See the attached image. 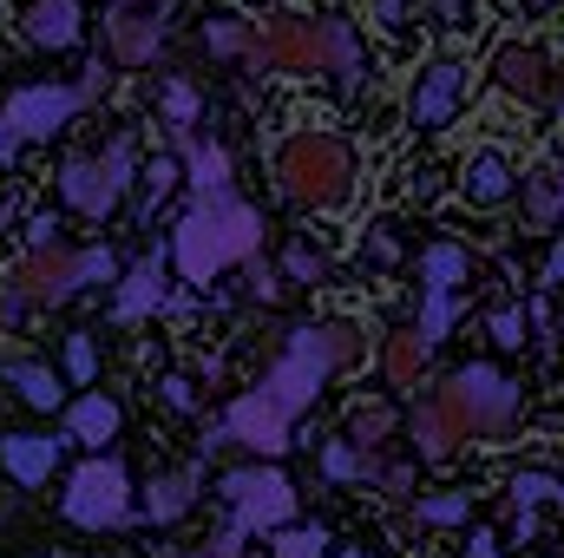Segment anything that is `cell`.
I'll return each instance as SVG.
<instances>
[{
  "instance_id": "cell-29",
  "label": "cell",
  "mask_w": 564,
  "mask_h": 558,
  "mask_svg": "<svg viewBox=\"0 0 564 558\" xmlns=\"http://www.w3.org/2000/svg\"><path fill=\"white\" fill-rule=\"evenodd\" d=\"M381 466H388V460H381V453H361L355 440H328V447H322V473H328L335 486H355V480H381Z\"/></svg>"
},
{
  "instance_id": "cell-6",
  "label": "cell",
  "mask_w": 564,
  "mask_h": 558,
  "mask_svg": "<svg viewBox=\"0 0 564 558\" xmlns=\"http://www.w3.org/2000/svg\"><path fill=\"white\" fill-rule=\"evenodd\" d=\"M59 513L73 519V526H86V533H106V526H126L132 519V473L112 460V453H93L86 466H73V480H66V500H59Z\"/></svg>"
},
{
  "instance_id": "cell-8",
  "label": "cell",
  "mask_w": 564,
  "mask_h": 558,
  "mask_svg": "<svg viewBox=\"0 0 564 558\" xmlns=\"http://www.w3.org/2000/svg\"><path fill=\"white\" fill-rule=\"evenodd\" d=\"M440 395L459 408L466 433H492V440H506L512 420H519V382L499 375L492 362H466V368H453V382H446Z\"/></svg>"
},
{
  "instance_id": "cell-20",
  "label": "cell",
  "mask_w": 564,
  "mask_h": 558,
  "mask_svg": "<svg viewBox=\"0 0 564 558\" xmlns=\"http://www.w3.org/2000/svg\"><path fill=\"white\" fill-rule=\"evenodd\" d=\"M171 139H177V151H184V178L197 184V197L230 191V144L197 139V132H171Z\"/></svg>"
},
{
  "instance_id": "cell-13",
  "label": "cell",
  "mask_w": 564,
  "mask_h": 558,
  "mask_svg": "<svg viewBox=\"0 0 564 558\" xmlns=\"http://www.w3.org/2000/svg\"><path fill=\"white\" fill-rule=\"evenodd\" d=\"M512 191H519V171H512V158H506L499 144H486V151L466 158V171H459V197H466L473 211H492V204H506Z\"/></svg>"
},
{
  "instance_id": "cell-32",
  "label": "cell",
  "mask_w": 564,
  "mask_h": 558,
  "mask_svg": "<svg viewBox=\"0 0 564 558\" xmlns=\"http://www.w3.org/2000/svg\"><path fill=\"white\" fill-rule=\"evenodd\" d=\"M466 513H473L466 493H426V500H414V519H421V526H459Z\"/></svg>"
},
{
  "instance_id": "cell-51",
  "label": "cell",
  "mask_w": 564,
  "mask_h": 558,
  "mask_svg": "<svg viewBox=\"0 0 564 558\" xmlns=\"http://www.w3.org/2000/svg\"><path fill=\"white\" fill-rule=\"evenodd\" d=\"M525 7H545V0H525Z\"/></svg>"
},
{
  "instance_id": "cell-2",
  "label": "cell",
  "mask_w": 564,
  "mask_h": 558,
  "mask_svg": "<svg viewBox=\"0 0 564 558\" xmlns=\"http://www.w3.org/2000/svg\"><path fill=\"white\" fill-rule=\"evenodd\" d=\"M361 355H368V335H361L355 322H308V329H289L276 368L263 375V388H257V395H270L282 415L295 420L315 395H322V382H328V375L355 368Z\"/></svg>"
},
{
  "instance_id": "cell-30",
  "label": "cell",
  "mask_w": 564,
  "mask_h": 558,
  "mask_svg": "<svg viewBox=\"0 0 564 558\" xmlns=\"http://www.w3.org/2000/svg\"><path fill=\"white\" fill-rule=\"evenodd\" d=\"M394 427H401V415H394L388 401H355V408H348V433H341V440H355L361 453H375L381 440H394Z\"/></svg>"
},
{
  "instance_id": "cell-41",
  "label": "cell",
  "mask_w": 564,
  "mask_h": 558,
  "mask_svg": "<svg viewBox=\"0 0 564 558\" xmlns=\"http://www.w3.org/2000/svg\"><path fill=\"white\" fill-rule=\"evenodd\" d=\"M401 257V237L388 230V224H375L368 237H361V264H394Z\"/></svg>"
},
{
  "instance_id": "cell-14",
  "label": "cell",
  "mask_w": 564,
  "mask_h": 558,
  "mask_svg": "<svg viewBox=\"0 0 564 558\" xmlns=\"http://www.w3.org/2000/svg\"><path fill=\"white\" fill-rule=\"evenodd\" d=\"M492 79H499L512 99H545L552 60H545V46H532V40H506V46L492 53Z\"/></svg>"
},
{
  "instance_id": "cell-43",
  "label": "cell",
  "mask_w": 564,
  "mask_h": 558,
  "mask_svg": "<svg viewBox=\"0 0 564 558\" xmlns=\"http://www.w3.org/2000/svg\"><path fill=\"white\" fill-rule=\"evenodd\" d=\"M381 493H394V500H414V466L408 460H394V466H381V480H375Z\"/></svg>"
},
{
  "instance_id": "cell-7",
  "label": "cell",
  "mask_w": 564,
  "mask_h": 558,
  "mask_svg": "<svg viewBox=\"0 0 564 558\" xmlns=\"http://www.w3.org/2000/svg\"><path fill=\"white\" fill-rule=\"evenodd\" d=\"M250 73H328V20L315 13H270L257 26V46L243 60Z\"/></svg>"
},
{
  "instance_id": "cell-50",
  "label": "cell",
  "mask_w": 564,
  "mask_h": 558,
  "mask_svg": "<svg viewBox=\"0 0 564 558\" xmlns=\"http://www.w3.org/2000/svg\"><path fill=\"white\" fill-rule=\"evenodd\" d=\"M341 558H368V552H341Z\"/></svg>"
},
{
  "instance_id": "cell-34",
  "label": "cell",
  "mask_w": 564,
  "mask_h": 558,
  "mask_svg": "<svg viewBox=\"0 0 564 558\" xmlns=\"http://www.w3.org/2000/svg\"><path fill=\"white\" fill-rule=\"evenodd\" d=\"M453 322H459V302H453V296H433V289H426V302H421V322H414V329H421V342H433V348H440Z\"/></svg>"
},
{
  "instance_id": "cell-10",
  "label": "cell",
  "mask_w": 564,
  "mask_h": 558,
  "mask_svg": "<svg viewBox=\"0 0 564 558\" xmlns=\"http://www.w3.org/2000/svg\"><path fill=\"white\" fill-rule=\"evenodd\" d=\"M289 427H295V420L282 415L270 395H237V401L224 408V427H217V433H224V447H250L257 460H276V453H289V440H295Z\"/></svg>"
},
{
  "instance_id": "cell-48",
  "label": "cell",
  "mask_w": 564,
  "mask_h": 558,
  "mask_svg": "<svg viewBox=\"0 0 564 558\" xmlns=\"http://www.w3.org/2000/svg\"><path fill=\"white\" fill-rule=\"evenodd\" d=\"M552 282H564V244L552 250Z\"/></svg>"
},
{
  "instance_id": "cell-18",
  "label": "cell",
  "mask_w": 564,
  "mask_h": 558,
  "mask_svg": "<svg viewBox=\"0 0 564 558\" xmlns=\"http://www.w3.org/2000/svg\"><path fill=\"white\" fill-rule=\"evenodd\" d=\"M525 224L532 230H558L564 224V151L525 171Z\"/></svg>"
},
{
  "instance_id": "cell-37",
  "label": "cell",
  "mask_w": 564,
  "mask_h": 558,
  "mask_svg": "<svg viewBox=\"0 0 564 558\" xmlns=\"http://www.w3.org/2000/svg\"><path fill=\"white\" fill-rule=\"evenodd\" d=\"M486 329H492L499 348H525V309H519V302H499V309L486 315Z\"/></svg>"
},
{
  "instance_id": "cell-5",
  "label": "cell",
  "mask_w": 564,
  "mask_h": 558,
  "mask_svg": "<svg viewBox=\"0 0 564 558\" xmlns=\"http://www.w3.org/2000/svg\"><path fill=\"white\" fill-rule=\"evenodd\" d=\"M119 277V264H112V250H66V244H53V250H26V264L13 270V289H20V302L33 309H53V302H73L86 282H112Z\"/></svg>"
},
{
  "instance_id": "cell-16",
  "label": "cell",
  "mask_w": 564,
  "mask_h": 558,
  "mask_svg": "<svg viewBox=\"0 0 564 558\" xmlns=\"http://www.w3.org/2000/svg\"><path fill=\"white\" fill-rule=\"evenodd\" d=\"M59 447H66V440H53V433H7V440H0V466H7L20 486H46L53 466H59Z\"/></svg>"
},
{
  "instance_id": "cell-33",
  "label": "cell",
  "mask_w": 564,
  "mask_h": 558,
  "mask_svg": "<svg viewBox=\"0 0 564 558\" xmlns=\"http://www.w3.org/2000/svg\"><path fill=\"white\" fill-rule=\"evenodd\" d=\"M66 375H73V388H93V375H99V342H93V329L66 335Z\"/></svg>"
},
{
  "instance_id": "cell-17",
  "label": "cell",
  "mask_w": 564,
  "mask_h": 558,
  "mask_svg": "<svg viewBox=\"0 0 564 558\" xmlns=\"http://www.w3.org/2000/svg\"><path fill=\"white\" fill-rule=\"evenodd\" d=\"M59 191H66V204H73L79 217H112V211H119V191H112V178L99 171V158H73V164L59 171Z\"/></svg>"
},
{
  "instance_id": "cell-21",
  "label": "cell",
  "mask_w": 564,
  "mask_h": 558,
  "mask_svg": "<svg viewBox=\"0 0 564 558\" xmlns=\"http://www.w3.org/2000/svg\"><path fill=\"white\" fill-rule=\"evenodd\" d=\"M119 427H126V408L112 401V395H79L73 408H66V433L79 440V447H106V440H119Z\"/></svg>"
},
{
  "instance_id": "cell-25",
  "label": "cell",
  "mask_w": 564,
  "mask_h": 558,
  "mask_svg": "<svg viewBox=\"0 0 564 558\" xmlns=\"http://www.w3.org/2000/svg\"><path fill=\"white\" fill-rule=\"evenodd\" d=\"M158 302H164V257H144V264H132V277H126V289H119L112 315H119V322H139V315H151Z\"/></svg>"
},
{
  "instance_id": "cell-35",
  "label": "cell",
  "mask_w": 564,
  "mask_h": 558,
  "mask_svg": "<svg viewBox=\"0 0 564 558\" xmlns=\"http://www.w3.org/2000/svg\"><path fill=\"white\" fill-rule=\"evenodd\" d=\"M322 552H328L322 526H282L276 533V558H322Z\"/></svg>"
},
{
  "instance_id": "cell-44",
  "label": "cell",
  "mask_w": 564,
  "mask_h": 558,
  "mask_svg": "<svg viewBox=\"0 0 564 558\" xmlns=\"http://www.w3.org/2000/svg\"><path fill=\"white\" fill-rule=\"evenodd\" d=\"M53 230H59V217H53V211H40V217L26 224V244H33V250H53Z\"/></svg>"
},
{
  "instance_id": "cell-49",
  "label": "cell",
  "mask_w": 564,
  "mask_h": 558,
  "mask_svg": "<svg viewBox=\"0 0 564 558\" xmlns=\"http://www.w3.org/2000/svg\"><path fill=\"white\" fill-rule=\"evenodd\" d=\"M558 119H564V86H558Z\"/></svg>"
},
{
  "instance_id": "cell-28",
  "label": "cell",
  "mask_w": 564,
  "mask_h": 558,
  "mask_svg": "<svg viewBox=\"0 0 564 558\" xmlns=\"http://www.w3.org/2000/svg\"><path fill=\"white\" fill-rule=\"evenodd\" d=\"M250 46H257V26L243 13H210L204 20V53L210 60H250Z\"/></svg>"
},
{
  "instance_id": "cell-9",
  "label": "cell",
  "mask_w": 564,
  "mask_h": 558,
  "mask_svg": "<svg viewBox=\"0 0 564 558\" xmlns=\"http://www.w3.org/2000/svg\"><path fill=\"white\" fill-rule=\"evenodd\" d=\"M217 493L230 500V526H243V533H282L295 519V486L282 480L276 466H263V460L224 473Z\"/></svg>"
},
{
  "instance_id": "cell-31",
  "label": "cell",
  "mask_w": 564,
  "mask_h": 558,
  "mask_svg": "<svg viewBox=\"0 0 564 558\" xmlns=\"http://www.w3.org/2000/svg\"><path fill=\"white\" fill-rule=\"evenodd\" d=\"M512 506L519 513H539V506H552V500H564V473H552V466H525V473H512Z\"/></svg>"
},
{
  "instance_id": "cell-15",
  "label": "cell",
  "mask_w": 564,
  "mask_h": 558,
  "mask_svg": "<svg viewBox=\"0 0 564 558\" xmlns=\"http://www.w3.org/2000/svg\"><path fill=\"white\" fill-rule=\"evenodd\" d=\"M106 46H112L119 66H151L158 46H164V20L158 13H139V7H119L106 20Z\"/></svg>"
},
{
  "instance_id": "cell-47",
  "label": "cell",
  "mask_w": 564,
  "mask_h": 558,
  "mask_svg": "<svg viewBox=\"0 0 564 558\" xmlns=\"http://www.w3.org/2000/svg\"><path fill=\"white\" fill-rule=\"evenodd\" d=\"M473 558H499L492 552V533H473Z\"/></svg>"
},
{
  "instance_id": "cell-3",
  "label": "cell",
  "mask_w": 564,
  "mask_h": 558,
  "mask_svg": "<svg viewBox=\"0 0 564 558\" xmlns=\"http://www.w3.org/2000/svg\"><path fill=\"white\" fill-rule=\"evenodd\" d=\"M276 178L302 211H341L355 197V151L335 132H295L276 151Z\"/></svg>"
},
{
  "instance_id": "cell-42",
  "label": "cell",
  "mask_w": 564,
  "mask_h": 558,
  "mask_svg": "<svg viewBox=\"0 0 564 558\" xmlns=\"http://www.w3.org/2000/svg\"><path fill=\"white\" fill-rule=\"evenodd\" d=\"M243 539H250L243 526H224V533H210V539H204L191 558H243Z\"/></svg>"
},
{
  "instance_id": "cell-52",
  "label": "cell",
  "mask_w": 564,
  "mask_h": 558,
  "mask_svg": "<svg viewBox=\"0 0 564 558\" xmlns=\"http://www.w3.org/2000/svg\"><path fill=\"white\" fill-rule=\"evenodd\" d=\"M126 7H139V0H126Z\"/></svg>"
},
{
  "instance_id": "cell-22",
  "label": "cell",
  "mask_w": 564,
  "mask_h": 558,
  "mask_svg": "<svg viewBox=\"0 0 564 558\" xmlns=\"http://www.w3.org/2000/svg\"><path fill=\"white\" fill-rule=\"evenodd\" d=\"M322 20H328V73H335V86L355 99V93H361V79H368L361 33H355V20H341V13H322Z\"/></svg>"
},
{
  "instance_id": "cell-46",
  "label": "cell",
  "mask_w": 564,
  "mask_h": 558,
  "mask_svg": "<svg viewBox=\"0 0 564 558\" xmlns=\"http://www.w3.org/2000/svg\"><path fill=\"white\" fill-rule=\"evenodd\" d=\"M408 7H414V0H375V20H381V26H408Z\"/></svg>"
},
{
  "instance_id": "cell-12",
  "label": "cell",
  "mask_w": 564,
  "mask_h": 558,
  "mask_svg": "<svg viewBox=\"0 0 564 558\" xmlns=\"http://www.w3.org/2000/svg\"><path fill=\"white\" fill-rule=\"evenodd\" d=\"M408 427H414V447H421V460H426V466L453 460V447L466 440V420H459V408H453L446 395H426V401H414Z\"/></svg>"
},
{
  "instance_id": "cell-36",
  "label": "cell",
  "mask_w": 564,
  "mask_h": 558,
  "mask_svg": "<svg viewBox=\"0 0 564 558\" xmlns=\"http://www.w3.org/2000/svg\"><path fill=\"white\" fill-rule=\"evenodd\" d=\"M164 119H171V132H197V93L184 79L164 86Z\"/></svg>"
},
{
  "instance_id": "cell-23",
  "label": "cell",
  "mask_w": 564,
  "mask_h": 558,
  "mask_svg": "<svg viewBox=\"0 0 564 558\" xmlns=\"http://www.w3.org/2000/svg\"><path fill=\"white\" fill-rule=\"evenodd\" d=\"M197 466H177V473H158L151 486H144V519L151 526H171V519H184L191 506H197Z\"/></svg>"
},
{
  "instance_id": "cell-45",
  "label": "cell",
  "mask_w": 564,
  "mask_h": 558,
  "mask_svg": "<svg viewBox=\"0 0 564 558\" xmlns=\"http://www.w3.org/2000/svg\"><path fill=\"white\" fill-rule=\"evenodd\" d=\"M164 401H171L177 415H191V408H197V388H191L184 375H171V382H164Z\"/></svg>"
},
{
  "instance_id": "cell-38",
  "label": "cell",
  "mask_w": 564,
  "mask_h": 558,
  "mask_svg": "<svg viewBox=\"0 0 564 558\" xmlns=\"http://www.w3.org/2000/svg\"><path fill=\"white\" fill-rule=\"evenodd\" d=\"M276 277H289V282H322V250L295 237V244L282 250V270H276Z\"/></svg>"
},
{
  "instance_id": "cell-4",
  "label": "cell",
  "mask_w": 564,
  "mask_h": 558,
  "mask_svg": "<svg viewBox=\"0 0 564 558\" xmlns=\"http://www.w3.org/2000/svg\"><path fill=\"white\" fill-rule=\"evenodd\" d=\"M106 93V66H86L79 86H20L7 106H0V164L20 151L26 139H53L79 106H93Z\"/></svg>"
},
{
  "instance_id": "cell-11",
  "label": "cell",
  "mask_w": 564,
  "mask_h": 558,
  "mask_svg": "<svg viewBox=\"0 0 564 558\" xmlns=\"http://www.w3.org/2000/svg\"><path fill=\"white\" fill-rule=\"evenodd\" d=\"M459 99H466V66L459 60H433V66H421V79L408 93V126L414 132H440L459 112Z\"/></svg>"
},
{
  "instance_id": "cell-24",
  "label": "cell",
  "mask_w": 564,
  "mask_h": 558,
  "mask_svg": "<svg viewBox=\"0 0 564 558\" xmlns=\"http://www.w3.org/2000/svg\"><path fill=\"white\" fill-rule=\"evenodd\" d=\"M0 382L20 388V401L40 408V415H53V408L66 401V388H59V375H53L46 362H0Z\"/></svg>"
},
{
  "instance_id": "cell-19",
  "label": "cell",
  "mask_w": 564,
  "mask_h": 558,
  "mask_svg": "<svg viewBox=\"0 0 564 558\" xmlns=\"http://www.w3.org/2000/svg\"><path fill=\"white\" fill-rule=\"evenodd\" d=\"M79 33H86L79 0H33V7H26V40H33V46L66 53V46H79Z\"/></svg>"
},
{
  "instance_id": "cell-26",
  "label": "cell",
  "mask_w": 564,
  "mask_h": 558,
  "mask_svg": "<svg viewBox=\"0 0 564 558\" xmlns=\"http://www.w3.org/2000/svg\"><path fill=\"white\" fill-rule=\"evenodd\" d=\"M381 362H388V382H394V388H421L426 362H433V342H421V329H394Z\"/></svg>"
},
{
  "instance_id": "cell-39",
  "label": "cell",
  "mask_w": 564,
  "mask_h": 558,
  "mask_svg": "<svg viewBox=\"0 0 564 558\" xmlns=\"http://www.w3.org/2000/svg\"><path fill=\"white\" fill-rule=\"evenodd\" d=\"M177 178H184V164H177V158H158V164L144 171V211H158V204L177 191Z\"/></svg>"
},
{
  "instance_id": "cell-27",
  "label": "cell",
  "mask_w": 564,
  "mask_h": 558,
  "mask_svg": "<svg viewBox=\"0 0 564 558\" xmlns=\"http://www.w3.org/2000/svg\"><path fill=\"white\" fill-rule=\"evenodd\" d=\"M421 282L433 296H453L459 282H473V257L459 244H426L421 250Z\"/></svg>"
},
{
  "instance_id": "cell-1",
  "label": "cell",
  "mask_w": 564,
  "mask_h": 558,
  "mask_svg": "<svg viewBox=\"0 0 564 558\" xmlns=\"http://www.w3.org/2000/svg\"><path fill=\"white\" fill-rule=\"evenodd\" d=\"M257 250H263V217H257L237 191L197 197V204L177 217V237H171V257H177L184 282L224 277L230 264H250Z\"/></svg>"
},
{
  "instance_id": "cell-40",
  "label": "cell",
  "mask_w": 564,
  "mask_h": 558,
  "mask_svg": "<svg viewBox=\"0 0 564 558\" xmlns=\"http://www.w3.org/2000/svg\"><path fill=\"white\" fill-rule=\"evenodd\" d=\"M243 289H250L257 302H276V296H282V277H276V264H263V257H250V264H243Z\"/></svg>"
}]
</instances>
